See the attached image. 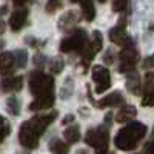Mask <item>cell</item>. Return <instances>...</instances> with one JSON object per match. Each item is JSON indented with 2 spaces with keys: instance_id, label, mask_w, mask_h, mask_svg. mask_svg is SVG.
Returning a JSON list of instances; mask_svg holds the SVG:
<instances>
[{
  "instance_id": "cell-1",
  "label": "cell",
  "mask_w": 154,
  "mask_h": 154,
  "mask_svg": "<svg viewBox=\"0 0 154 154\" xmlns=\"http://www.w3.org/2000/svg\"><path fill=\"white\" fill-rule=\"evenodd\" d=\"M146 126L140 122H131L130 125H126L125 128L116 134L114 137V143L119 149L122 151H131L134 149L139 142L146 136Z\"/></svg>"
},
{
  "instance_id": "cell-2",
  "label": "cell",
  "mask_w": 154,
  "mask_h": 154,
  "mask_svg": "<svg viewBox=\"0 0 154 154\" xmlns=\"http://www.w3.org/2000/svg\"><path fill=\"white\" fill-rule=\"evenodd\" d=\"M85 142L93 146L97 154H108V145H109V131L106 126H97L88 130L85 134Z\"/></svg>"
},
{
  "instance_id": "cell-3",
  "label": "cell",
  "mask_w": 154,
  "mask_h": 154,
  "mask_svg": "<svg viewBox=\"0 0 154 154\" xmlns=\"http://www.w3.org/2000/svg\"><path fill=\"white\" fill-rule=\"evenodd\" d=\"M29 91L32 93L34 97L54 93V80H53V77L42 72V71H38V69L31 72L29 74Z\"/></svg>"
},
{
  "instance_id": "cell-4",
  "label": "cell",
  "mask_w": 154,
  "mask_h": 154,
  "mask_svg": "<svg viewBox=\"0 0 154 154\" xmlns=\"http://www.w3.org/2000/svg\"><path fill=\"white\" fill-rule=\"evenodd\" d=\"M86 43H88L86 31L85 29H75L60 42V51L62 53H74V51L82 53V49L86 46Z\"/></svg>"
},
{
  "instance_id": "cell-5",
  "label": "cell",
  "mask_w": 154,
  "mask_h": 154,
  "mask_svg": "<svg viewBox=\"0 0 154 154\" xmlns=\"http://www.w3.org/2000/svg\"><path fill=\"white\" fill-rule=\"evenodd\" d=\"M119 59H120L119 72H131V71H134L136 63L139 60V53L134 48V42L122 48L120 54H119Z\"/></svg>"
},
{
  "instance_id": "cell-6",
  "label": "cell",
  "mask_w": 154,
  "mask_h": 154,
  "mask_svg": "<svg viewBox=\"0 0 154 154\" xmlns=\"http://www.w3.org/2000/svg\"><path fill=\"white\" fill-rule=\"evenodd\" d=\"M102 45H103V37H102L100 31H94L91 38L88 40L86 46L82 49V63L85 68L89 65V62L93 60V57L102 49Z\"/></svg>"
},
{
  "instance_id": "cell-7",
  "label": "cell",
  "mask_w": 154,
  "mask_h": 154,
  "mask_svg": "<svg viewBox=\"0 0 154 154\" xmlns=\"http://www.w3.org/2000/svg\"><path fill=\"white\" fill-rule=\"evenodd\" d=\"M93 80L96 83V93L102 94L111 86V74L105 66L96 65L93 68Z\"/></svg>"
},
{
  "instance_id": "cell-8",
  "label": "cell",
  "mask_w": 154,
  "mask_h": 154,
  "mask_svg": "<svg viewBox=\"0 0 154 154\" xmlns=\"http://www.w3.org/2000/svg\"><path fill=\"white\" fill-rule=\"evenodd\" d=\"M19 140L22 146L28 148V149H34L38 146V140H40V136H38L32 128L28 125V122H23L19 131Z\"/></svg>"
},
{
  "instance_id": "cell-9",
  "label": "cell",
  "mask_w": 154,
  "mask_h": 154,
  "mask_svg": "<svg viewBox=\"0 0 154 154\" xmlns=\"http://www.w3.org/2000/svg\"><path fill=\"white\" fill-rule=\"evenodd\" d=\"M125 26H126V20L122 17L119 20V23L109 31V40L112 43L119 45V46H126V45L133 43V38L126 34V28Z\"/></svg>"
},
{
  "instance_id": "cell-10",
  "label": "cell",
  "mask_w": 154,
  "mask_h": 154,
  "mask_svg": "<svg viewBox=\"0 0 154 154\" xmlns=\"http://www.w3.org/2000/svg\"><path fill=\"white\" fill-rule=\"evenodd\" d=\"M28 20V9L26 8H17L16 11H12V14L9 17V28L12 31H20Z\"/></svg>"
},
{
  "instance_id": "cell-11",
  "label": "cell",
  "mask_w": 154,
  "mask_h": 154,
  "mask_svg": "<svg viewBox=\"0 0 154 154\" xmlns=\"http://www.w3.org/2000/svg\"><path fill=\"white\" fill-rule=\"evenodd\" d=\"M123 102H125V99H123L122 93L120 91H114V93L105 96L103 99L94 102V105L97 108H108V106H120Z\"/></svg>"
},
{
  "instance_id": "cell-12",
  "label": "cell",
  "mask_w": 154,
  "mask_h": 154,
  "mask_svg": "<svg viewBox=\"0 0 154 154\" xmlns=\"http://www.w3.org/2000/svg\"><path fill=\"white\" fill-rule=\"evenodd\" d=\"M54 93L51 94H43V96H38V97H34V100L29 103V109L31 111H40V109H48L54 105Z\"/></svg>"
},
{
  "instance_id": "cell-13",
  "label": "cell",
  "mask_w": 154,
  "mask_h": 154,
  "mask_svg": "<svg viewBox=\"0 0 154 154\" xmlns=\"http://www.w3.org/2000/svg\"><path fill=\"white\" fill-rule=\"evenodd\" d=\"M23 86V77L22 75H14V77H8L3 79L0 83V89L5 93H17L20 91Z\"/></svg>"
},
{
  "instance_id": "cell-14",
  "label": "cell",
  "mask_w": 154,
  "mask_h": 154,
  "mask_svg": "<svg viewBox=\"0 0 154 154\" xmlns=\"http://www.w3.org/2000/svg\"><path fill=\"white\" fill-rule=\"evenodd\" d=\"M79 14H77L75 11H66L65 14H63L59 20V29L60 31H71L74 26H75V23L79 22Z\"/></svg>"
},
{
  "instance_id": "cell-15",
  "label": "cell",
  "mask_w": 154,
  "mask_h": 154,
  "mask_svg": "<svg viewBox=\"0 0 154 154\" xmlns=\"http://www.w3.org/2000/svg\"><path fill=\"white\" fill-rule=\"evenodd\" d=\"M16 68V57L14 53H2L0 54V74L8 75Z\"/></svg>"
},
{
  "instance_id": "cell-16",
  "label": "cell",
  "mask_w": 154,
  "mask_h": 154,
  "mask_svg": "<svg viewBox=\"0 0 154 154\" xmlns=\"http://www.w3.org/2000/svg\"><path fill=\"white\" fill-rule=\"evenodd\" d=\"M137 116V109L136 106L133 105H125L120 108V111L117 112V116H116V120L123 123V122H128V120H133L134 117Z\"/></svg>"
},
{
  "instance_id": "cell-17",
  "label": "cell",
  "mask_w": 154,
  "mask_h": 154,
  "mask_svg": "<svg viewBox=\"0 0 154 154\" xmlns=\"http://www.w3.org/2000/svg\"><path fill=\"white\" fill-rule=\"evenodd\" d=\"M126 88H128V91L133 93V94H139L140 93V75H139V72H136V71L128 72Z\"/></svg>"
},
{
  "instance_id": "cell-18",
  "label": "cell",
  "mask_w": 154,
  "mask_h": 154,
  "mask_svg": "<svg viewBox=\"0 0 154 154\" xmlns=\"http://www.w3.org/2000/svg\"><path fill=\"white\" fill-rule=\"evenodd\" d=\"M79 3L82 6V14H83L85 20L93 22L94 17H96V8H94L93 0H79Z\"/></svg>"
},
{
  "instance_id": "cell-19",
  "label": "cell",
  "mask_w": 154,
  "mask_h": 154,
  "mask_svg": "<svg viewBox=\"0 0 154 154\" xmlns=\"http://www.w3.org/2000/svg\"><path fill=\"white\" fill-rule=\"evenodd\" d=\"M49 151L53 152V154H68L69 148L68 145L63 142V140L60 139H53L49 142Z\"/></svg>"
},
{
  "instance_id": "cell-20",
  "label": "cell",
  "mask_w": 154,
  "mask_h": 154,
  "mask_svg": "<svg viewBox=\"0 0 154 154\" xmlns=\"http://www.w3.org/2000/svg\"><path fill=\"white\" fill-rule=\"evenodd\" d=\"M63 134H65V139H66L68 143H75V142H79V140H80V128L77 125L68 126Z\"/></svg>"
},
{
  "instance_id": "cell-21",
  "label": "cell",
  "mask_w": 154,
  "mask_h": 154,
  "mask_svg": "<svg viewBox=\"0 0 154 154\" xmlns=\"http://www.w3.org/2000/svg\"><path fill=\"white\" fill-rule=\"evenodd\" d=\"M6 109H8V112L11 116H19V112H20V102L14 96H11L6 100Z\"/></svg>"
},
{
  "instance_id": "cell-22",
  "label": "cell",
  "mask_w": 154,
  "mask_h": 154,
  "mask_svg": "<svg viewBox=\"0 0 154 154\" xmlns=\"http://www.w3.org/2000/svg\"><path fill=\"white\" fill-rule=\"evenodd\" d=\"M14 57H16V68H25L26 66V62H28L26 49H17L14 53Z\"/></svg>"
},
{
  "instance_id": "cell-23",
  "label": "cell",
  "mask_w": 154,
  "mask_h": 154,
  "mask_svg": "<svg viewBox=\"0 0 154 154\" xmlns=\"http://www.w3.org/2000/svg\"><path fill=\"white\" fill-rule=\"evenodd\" d=\"M72 91H74V82H72L71 77H66L65 83H63V86L60 89V97L62 99H68L72 94Z\"/></svg>"
},
{
  "instance_id": "cell-24",
  "label": "cell",
  "mask_w": 154,
  "mask_h": 154,
  "mask_svg": "<svg viewBox=\"0 0 154 154\" xmlns=\"http://www.w3.org/2000/svg\"><path fill=\"white\" fill-rule=\"evenodd\" d=\"M142 105L143 106H154V85H148V88L145 89Z\"/></svg>"
},
{
  "instance_id": "cell-25",
  "label": "cell",
  "mask_w": 154,
  "mask_h": 154,
  "mask_svg": "<svg viewBox=\"0 0 154 154\" xmlns=\"http://www.w3.org/2000/svg\"><path fill=\"white\" fill-rule=\"evenodd\" d=\"M63 66H65V62H63V59H60V57L53 59V60H51V63H49V69H51V72H53V74H60L62 69H63Z\"/></svg>"
},
{
  "instance_id": "cell-26",
  "label": "cell",
  "mask_w": 154,
  "mask_h": 154,
  "mask_svg": "<svg viewBox=\"0 0 154 154\" xmlns=\"http://www.w3.org/2000/svg\"><path fill=\"white\" fill-rule=\"evenodd\" d=\"M11 133V125L5 122V119L0 116V143L5 140V137Z\"/></svg>"
},
{
  "instance_id": "cell-27",
  "label": "cell",
  "mask_w": 154,
  "mask_h": 154,
  "mask_svg": "<svg viewBox=\"0 0 154 154\" xmlns=\"http://www.w3.org/2000/svg\"><path fill=\"white\" fill-rule=\"evenodd\" d=\"M128 5H130V0H114L112 2V9L116 12H122L128 8Z\"/></svg>"
},
{
  "instance_id": "cell-28",
  "label": "cell",
  "mask_w": 154,
  "mask_h": 154,
  "mask_svg": "<svg viewBox=\"0 0 154 154\" xmlns=\"http://www.w3.org/2000/svg\"><path fill=\"white\" fill-rule=\"evenodd\" d=\"M59 8H62V0H48L46 2V12L53 14Z\"/></svg>"
},
{
  "instance_id": "cell-29",
  "label": "cell",
  "mask_w": 154,
  "mask_h": 154,
  "mask_svg": "<svg viewBox=\"0 0 154 154\" xmlns=\"http://www.w3.org/2000/svg\"><path fill=\"white\" fill-rule=\"evenodd\" d=\"M34 65H35L38 69H42V68L46 65V56H43V54H35V56H34Z\"/></svg>"
},
{
  "instance_id": "cell-30",
  "label": "cell",
  "mask_w": 154,
  "mask_h": 154,
  "mask_svg": "<svg viewBox=\"0 0 154 154\" xmlns=\"http://www.w3.org/2000/svg\"><path fill=\"white\" fill-rule=\"evenodd\" d=\"M8 12V6H0V34H3L5 32V28H6V25H5V20H3V16Z\"/></svg>"
},
{
  "instance_id": "cell-31",
  "label": "cell",
  "mask_w": 154,
  "mask_h": 154,
  "mask_svg": "<svg viewBox=\"0 0 154 154\" xmlns=\"http://www.w3.org/2000/svg\"><path fill=\"white\" fill-rule=\"evenodd\" d=\"M26 43H29V46H32V48H40L45 45L43 40H37L34 37H26Z\"/></svg>"
},
{
  "instance_id": "cell-32",
  "label": "cell",
  "mask_w": 154,
  "mask_h": 154,
  "mask_svg": "<svg viewBox=\"0 0 154 154\" xmlns=\"http://www.w3.org/2000/svg\"><path fill=\"white\" fill-rule=\"evenodd\" d=\"M142 66H143L145 69H152V68H154V53H152L149 57H146V59L143 60Z\"/></svg>"
},
{
  "instance_id": "cell-33",
  "label": "cell",
  "mask_w": 154,
  "mask_h": 154,
  "mask_svg": "<svg viewBox=\"0 0 154 154\" xmlns=\"http://www.w3.org/2000/svg\"><path fill=\"white\" fill-rule=\"evenodd\" d=\"M103 62H105V63H108V65H111V63L114 62V53H112L111 49H108L106 53L103 54Z\"/></svg>"
},
{
  "instance_id": "cell-34",
  "label": "cell",
  "mask_w": 154,
  "mask_h": 154,
  "mask_svg": "<svg viewBox=\"0 0 154 154\" xmlns=\"http://www.w3.org/2000/svg\"><path fill=\"white\" fill-rule=\"evenodd\" d=\"M145 151H146L148 154H154V140H152V142H149V143L146 145Z\"/></svg>"
},
{
  "instance_id": "cell-35",
  "label": "cell",
  "mask_w": 154,
  "mask_h": 154,
  "mask_svg": "<svg viewBox=\"0 0 154 154\" xmlns=\"http://www.w3.org/2000/svg\"><path fill=\"white\" fill-rule=\"evenodd\" d=\"M72 120H74V116H72V114H66V116H65V119L62 120V123H65V125H66V123H69V122H72Z\"/></svg>"
},
{
  "instance_id": "cell-36",
  "label": "cell",
  "mask_w": 154,
  "mask_h": 154,
  "mask_svg": "<svg viewBox=\"0 0 154 154\" xmlns=\"http://www.w3.org/2000/svg\"><path fill=\"white\" fill-rule=\"evenodd\" d=\"M111 119H112V114H111V112H108V114L105 116V123H106L108 126L111 125Z\"/></svg>"
},
{
  "instance_id": "cell-37",
  "label": "cell",
  "mask_w": 154,
  "mask_h": 154,
  "mask_svg": "<svg viewBox=\"0 0 154 154\" xmlns=\"http://www.w3.org/2000/svg\"><path fill=\"white\" fill-rule=\"evenodd\" d=\"M12 2H14V3L17 5V6H22L23 3H26V2H28V0H12Z\"/></svg>"
},
{
  "instance_id": "cell-38",
  "label": "cell",
  "mask_w": 154,
  "mask_h": 154,
  "mask_svg": "<svg viewBox=\"0 0 154 154\" xmlns=\"http://www.w3.org/2000/svg\"><path fill=\"white\" fill-rule=\"evenodd\" d=\"M75 154H89V152H88L86 149H77V151H75Z\"/></svg>"
},
{
  "instance_id": "cell-39",
  "label": "cell",
  "mask_w": 154,
  "mask_h": 154,
  "mask_svg": "<svg viewBox=\"0 0 154 154\" xmlns=\"http://www.w3.org/2000/svg\"><path fill=\"white\" fill-rule=\"evenodd\" d=\"M77 2H79V0H71V3H77Z\"/></svg>"
},
{
  "instance_id": "cell-40",
  "label": "cell",
  "mask_w": 154,
  "mask_h": 154,
  "mask_svg": "<svg viewBox=\"0 0 154 154\" xmlns=\"http://www.w3.org/2000/svg\"><path fill=\"white\" fill-rule=\"evenodd\" d=\"M3 48V42H0V49H2Z\"/></svg>"
},
{
  "instance_id": "cell-41",
  "label": "cell",
  "mask_w": 154,
  "mask_h": 154,
  "mask_svg": "<svg viewBox=\"0 0 154 154\" xmlns=\"http://www.w3.org/2000/svg\"><path fill=\"white\" fill-rule=\"evenodd\" d=\"M99 2H106V0H99Z\"/></svg>"
},
{
  "instance_id": "cell-42",
  "label": "cell",
  "mask_w": 154,
  "mask_h": 154,
  "mask_svg": "<svg viewBox=\"0 0 154 154\" xmlns=\"http://www.w3.org/2000/svg\"><path fill=\"white\" fill-rule=\"evenodd\" d=\"M17 154H26V152H17Z\"/></svg>"
}]
</instances>
